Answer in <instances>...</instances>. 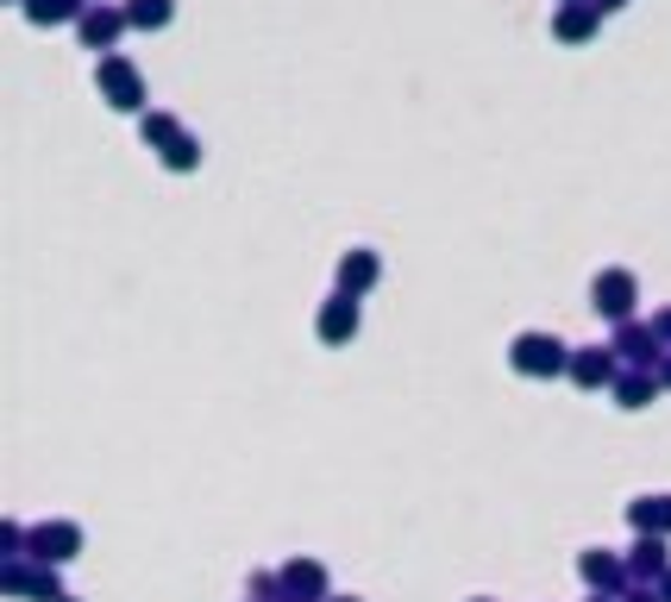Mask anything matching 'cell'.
Listing matches in <instances>:
<instances>
[{
    "label": "cell",
    "instance_id": "cell-19",
    "mask_svg": "<svg viewBox=\"0 0 671 602\" xmlns=\"http://www.w3.org/2000/svg\"><path fill=\"white\" fill-rule=\"evenodd\" d=\"M597 7H602V13H615V7H627V0H597Z\"/></svg>",
    "mask_w": 671,
    "mask_h": 602
},
{
    "label": "cell",
    "instance_id": "cell-8",
    "mask_svg": "<svg viewBox=\"0 0 671 602\" xmlns=\"http://www.w3.org/2000/svg\"><path fill=\"white\" fill-rule=\"evenodd\" d=\"M371 282H376V257L371 251H346V257H339V289H346V296H364Z\"/></svg>",
    "mask_w": 671,
    "mask_h": 602
},
{
    "label": "cell",
    "instance_id": "cell-1",
    "mask_svg": "<svg viewBox=\"0 0 671 602\" xmlns=\"http://www.w3.org/2000/svg\"><path fill=\"white\" fill-rule=\"evenodd\" d=\"M95 82H100V100H107V107H120V113H139V107H145V82H139V70H132L125 57H100Z\"/></svg>",
    "mask_w": 671,
    "mask_h": 602
},
{
    "label": "cell",
    "instance_id": "cell-13",
    "mask_svg": "<svg viewBox=\"0 0 671 602\" xmlns=\"http://www.w3.org/2000/svg\"><path fill=\"white\" fill-rule=\"evenodd\" d=\"M634 521H640V527H659V533H671V496L640 502V508H634Z\"/></svg>",
    "mask_w": 671,
    "mask_h": 602
},
{
    "label": "cell",
    "instance_id": "cell-9",
    "mask_svg": "<svg viewBox=\"0 0 671 602\" xmlns=\"http://www.w3.org/2000/svg\"><path fill=\"white\" fill-rule=\"evenodd\" d=\"M88 7L82 0H25V20L32 25H63V20H82Z\"/></svg>",
    "mask_w": 671,
    "mask_h": 602
},
{
    "label": "cell",
    "instance_id": "cell-2",
    "mask_svg": "<svg viewBox=\"0 0 671 602\" xmlns=\"http://www.w3.org/2000/svg\"><path fill=\"white\" fill-rule=\"evenodd\" d=\"M565 364V346L552 339V333H522L515 339V371H527V376H552Z\"/></svg>",
    "mask_w": 671,
    "mask_h": 602
},
{
    "label": "cell",
    "instance_id": "cell-21",
    "mask_svg": "<svg viewBox=\"0 0 671 602\" xmlns=\"http://www.w3.org/2000/svg\"><path fill=\"white\" fill-rule=\"evenodd\" d=\"M640 602H647V597H640Z\"/></svg>",
    "mask_w": 671,
    "mask_h": 602
},
{
    "label": "cell",
    "instance_id": "cell-15",
    "mask_svg": "<svg viewBox=\"0 0 671 602\" xmlns=\"http://www.w3.org/2000/svg\"><path fill=\"white\" fill-rule=\"evenodd\" d=\"M634 571L659 577V571H666V546H659V540H640V546H634Z\"/></svg>",
    "mask_w": 671,
    "mask_h": 602
},
{
    "label": "cell",
    "instance_id": "cell-18",
    "mask_svg": "<svg viewBox=\"0 0 671 602\" xmlns=\"http://www.w3.org/2000/svg\"><path fill=\"white\" fill-rule=\"evenodd\" d=\"M289 583H296V590H321V571H314V565H289Z\"/></svg>",
    "mask_w": 671,
    "mask_h": 602
},
{
    "label": "cell",
    "instance_id": "cell-22",
    "mask_svg": "<svg viewBox=\"0 0 671 602\" xmlns=\"http://www.w3.org/2000/svg\"><path fill=\"white\" fill-rule=\"evenodd\" d=\"M20 7H25V0H20Z\"/></svg>",
    "mask_w": 671,
    "mask_h": 602
},
{
    "label": "cell",
    "instance_id": "cell-4",
    "mask_svg": "<svg viewBox=\"0 0 671 602\" xmlns=\"http://www.w3.org/2000/svg\"><path fill=\"white\" fill-rule=\"evenodd\" d=\"M125 25H132V20H125V13H113V7H88V13L75 20V32H82V45H88V50H107Z\"/></svg>",
    "mask_w": 671,
    "mask_h": 602
},
{
    "label": "cell",
    "instance_id": "cell-7",
    "mask_svg": "<svg viewBox=\"0 0 671 602\" xmlns=\"http://www.w3.org/2000/svg\"><path fill=\"white\" fill-rule=\"evenodd\" d=\"M38 558H50V565H63V558H75V546H82V533H75L70 521H57V527H38Z\"/></svg>",
    "mask_w": 671,
    "mask_h": 602
},
{
    "label": "cell",
    "instance_id": "cell-11",
    "mask_svg": "<svg viewBox=\"0 0 671 602\" xmlns=\"http://www.w3.org/2000/svg\"><path fill=\"white\" fill-rule=\"evenodd\" d=\"M182 132H176V120L170 113H145V145H157V150H170Z\"/></svg>",
    "mask_w": 671,
    "mask_h": 602
},
{
    "label": "cell",
    "instance_id": "cell-5",
    "mask_svg": "<svg viewBox=\"0 0 671 602\" xmlns=\"http://www.w3.org/2000/svg\"><path fill=\"white\" fill-rule=\"evenodd\" d=\"M597 20H602L597 0H565V7H559V20H552V32H559L565 45H584V38L597 32Z\"/></svg>",
    "mask_w": 671,
    "mask_h": 602
},
{
    "label": "cell",
    "instance_id": "cell-6",
    "mask_svg": "<svg viewBox=\"0 0 671 602\" xmlns=\"http://www.w3.org/2000/svg\"><path fill=\"white\" fill-rule=\"evenodd\" d=\"M351 333H358V296H333L321 308V339L339 346V339H351Z\"/></svg>",
    "mask_w": 671,
    "mask_h": 602
},
{
    "label": "cell",
    "instance_id": "cell-12",
    "mask_svg": "<svg viewBox=\"0 0 671 602\" xmlns=\"http://www.w3.org/2000/svg\"><path fill=\"white\" fill-rule=\"evenodd\" d=\"M572 371H577V383H584V389H597V383H609V358H602V351H584Z\"/></svg>",
    "mask_w": 671,
    "mask_h": 602
},
{
    "label": "cell",
    "instance_id": "cell-17",
    "mask_svg": "<svg viewBox=\"0 0 671 602\" xmlns=\"http://www.w3.org/2000/svg\"><path fill=\"white\" fill-rule=\"evenodd\" d=\"M584 577H590V583H615V558H597V552H590V558H584Z\"/></svg>",
    "mask_w": 671,
    "mask_h": 602
},
{
    "label": "cell",
    "instance_id": "cell-14",
    "mask_svg": "<svg viewBox=\"0 0 671 602\" xmlns=\"http://www.w3.org/2000/svg\"><path fill=\"white\" fill-rule=\"evenodd\" d=\"M164 164H170V170H195V164H201V145L189 139V132H182V139H176V145L164 150Z\"/></svg>",
    "mask_w": 671,
    "mask_h": 602
},
{
    "label": "cell",
    "instance_id": "cell-20",
    "mask_svg": "<svg viewBox=\"0 0 671 602\" xmlns=\"http://www.w3.org/2000/svg\"><path fill=\"white\" fill-rule=\"evenodd\" d=\"M666 602H671V583H666Z\"/></svg>",
    "mask_w": 671,
    "mask_h": 602
},
{
    "label": "cell",
    "instance_id": "cell-10",
    "mask_svg": "<svg viewBox=\"0 0 671 602\" xmlns=\"http://www.w3.org/2000/svg\"><path fill=\"white\" fill-rule=\"evenodd\" d=\"M170 0H132V7H125V20L139 25V32H157V25H170Z\"/></svg>",
    "mask_w": 671,
    "mask_h": 602
},
{
    "label": "cell",
    "instance_id": "cell-16",
    "mask_svg": "<svg viewBox=\"0 0 671 602\" xmlns=\"http://www.w3.org/2000/svg\"><path fill=\"white\" fill-rule=\"evenodd\" d=\"M647 396H652L647 376H627V383H622V408H647Z\"/></svg>",
    "mask_w": 671,
    "mask_h": 602
},
{
    "label": "cell",
    "instance_id": "cell-3",
    "mask_svg": "<svg viewBox=\"0 0 671 602\" xmlns=\"http://www.w3.org/2000/svg\"><path fill=\"white\" fill-rule=\"evenodd\" d=\"M590 296H597V314H609V321H627V314H634V276H627V270H602Z\"/></svg>",
    "mask_w": 671,
    "mask_h": 602
}]
</instances>
